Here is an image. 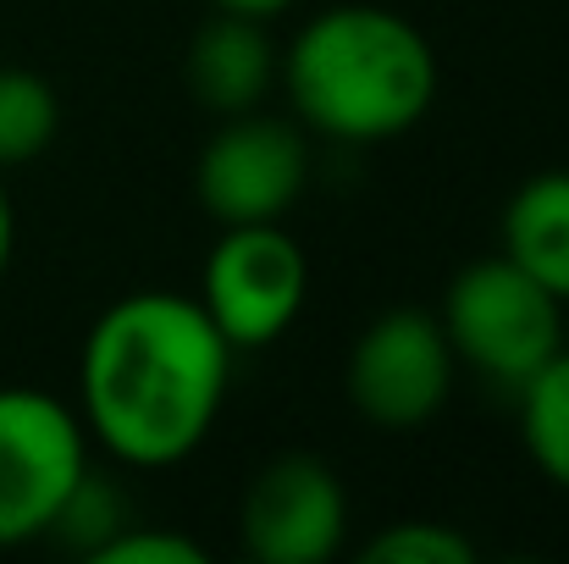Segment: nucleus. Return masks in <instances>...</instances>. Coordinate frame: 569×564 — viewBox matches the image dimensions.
Listing matches in <instances>:
<instances>
[{"mask_svg": "<svg viewBox=\"0 0 569 564\" xmlns=\"http://www.w3.org/2000/svg\"><path fill=\"white\" fill-rule=\"evenodd\" d=\"M232 382V344L189 294L144 288L100 310L78 360L83 432L133 471L189 459Z\"/></svg>", "mask_w": 569, "mask_h": 564, "instance_id": "nucleus-1", "label": "nucleus"}, {"mask_svg": "<svg viewBox=\"0 0 569 564\" xmlns=\"http://www.w3.org/2000/svg\"><path fill=\"white\" fill-rule=\"evenodd\" d=\"M277 72L293 95L299 122L343 145L398 139L437 100L431 39L409 17L366 0L310 17Z\"/></svg>", "mask_w": 569, "mask_h": 564, "instance_id": "nucleus-2", "label": "nucleus"}, {"mask_svg": "<svg viewBox=\"0 0 569 564\" xmlns=\"http://www.w3.org/2000/svg\"><path fill=\"white\" fill-rule=\"evenodd\" d=\"M437 321L453 360L503 393H520L565 349V299L520 271L503 249L453 271Z\"/></svg>", "mask_w": 569, "mask_h": 564, "instance_id": "nucleus-3", "label": "nucleus"}, {"mask_svg": "<svg viewBox=\"0 0 569 564\" xmlns=\"http://www.w3.org/2000/svg\"><path fill=\"white\" fill-rule=\"evenodd\" d=\"M89 471V432L44 387H0V548L50 537L67 493Z\"/></svg>", "mask_w": 569, "mask_h": 564, "instance_id": "nucleus-4", "label": "nucleus"}, {"mask_svg": "<svg viewBox=\"0 0 569 564\" xmlns=\"http://www.w3.org/2000/svg\"><path fill=\"white\" fill-rule=\"evenodd\" d=\"M305 294H310V260L282 221L221 227L216 249L204 255L199 305L216 321V333L232 344V355L277 344L299 321Z\"/></svg>", "mask_w": 569, "mask_h": 564, "instance_id": "nucleus-5", "label": "nucleus"}, {"mask_svg": "<svg viewBox=\"0 0 569 564\" xmlns=\"http://www.w3.org/2000/svg\"><path fill=\"white\" fill-rule=\"evenodd\" d=\"M453 372L459 360L442 321L431 310L398 305L381 310L349 349V404L381 432H409L448 404Z\"/></svg>", "mask_w": 569, "mask_h": 564, "instance_id": "nucleus-6", "label": "nucleus"}, {"mask_svg": "<svg viewBox=\"0 0 569 564\" xmlns=\"http://www.w3.org/2000/svg\"><path fill=\"white\" fill-rule=\"evenodd\" d=\"M305 178H310L305 133L260 111L227 117L193 161V194L221 227L282 221L305 194Z\"/></svg>", "mask_w": 569, "mask_h": 564, "instance_id": "nucleus-7", "label": "nucleus"}, {"mask_svg": "<svg viewBox=\"0 0 569 564\" xmlns=\"http://www.w3.org/2000/svg\"><path fill=\"white\" fill-rule=\"evenodd\" d=\"M349 532V493L316 454H277L238 504L243 554L260 564H327Z\"/></svg>", "mask_w": 569, "mask_h": 564, "instance_id": "nucleus-8", "label": "nucleus"}, {"mask_svg": "<svg viewBox=\"0 0 569 564\" xmlns=\"http://www.w3.org/2000/svg\"><path fill=\"white\" fill-rule=\"evenodd\" d=\"M183 78L193 100L216 117L254 111L277 83V50L266 39V22L238 11H216L210 22H199L183 56Z\"/></svg>", "mask_w": 569, "mask_h": 564, "instance_id": "nucleus-9", "label": "nucleus"}, {"mask_svg": "<svg viewBox=\"0 0 569 564\" xmlns=\"http://www.w3.org/2000/svg\"><path fill=\"white\" fill-rule=\"evenodd\" d=\"M503 255L569 305V167L537 172L509 194Z\"/></svg>", "mask_w": 569, "mask_h": 564, "instance_id": "nucleus-10", "label": "nucleus"}, {"mask_svg": "<svg viewBox=\"0 0 569 564\" xmlns=\"http://www.w3.org/2000/svg\"><path fill=\"white\" fill-rule=\"evenodd\" d=\"M520 432L537 471L569 493V344L520 393Z\"/></svg>", "mask_w": 569, "mask_h": 564, "instance_id": "nucleus-11", "label": "nucleus"}, {"mask_svg": "<svg viewBox=\"0 0 569 564\" xmlns=\"http://www.w3.org/2000/svg\"><path fill=\"white\" fill-rule=\"evenodd\" d=\"M61 128V100L33 67H0V172L28 167L50 150Z\"/></svg>", "mask_w": 569, "mask_h": 564, "instance_id": "nucleus-12", "label": "nucleus"}, {"mask_svg": "<svg viewBox=\"0 0 569 564\" xmlns=\"http://www.w3.org/2000/svg\"><path fill=\"white\" fill-rule=\"evenodd\" d=\"M133 515H128V498H122V487H111L100 471H83L78 476V487L67 493V504H61V515H56V526H50V537L56 543H67V548H78L83 560H94L122 526H128Z\"/></svg>", "mask_w": 569, "mask_h": 564, "instance_id": "nucleus-13", "label": "nucleus"}, {"mask_svg": "<svg viewBox=\"0 0 569 564\" xmlns=\"http://www.w3.org/2000/svg\"><path fill=\"white\" fill-rule=\"evenodd\" d=\"M366 564H476V543L442 521H398L366 543Z\"/></svg>", "mask_w": 569, "mask_h": 564, "instance_id": "nucleus-14", "label": "nucleus"}, {"mask_svg": "<svg viewBox=\"0 0 569 564\" xmlns=\"http://www.w3.org/2000/svg\"><path fill=\"white\" fill-rule=\"evenodd\" d=\"M94 564H204V548H199L193 537L156 532V526L128 521V526L94 554Z\"/></svg>", "mask_w": 569, "mask_h": 564, "instance_id": "nucleus-15", "label": "nucleus"}, {"mask_svg": "<svg viewBox=\"0 0 569 564\" xmlns=\"http://www.w3.org/2000/svg\"><path fill=\"white\" fill-rule=\"evenodd\" d=\"M216 11H238V17H260V22H271L277 11H288L293 0H210Z\"/></svg>", "mask_w": 569, "mask_h": 564, "instance_id": "nucleus-16", "label": "nucleus"}, {"mask_svg": "<svg viewBox=\"0 0 569 564\" xmlns=\"http://www.w3.org/2000/svg\"><path fill=\"white\" fill-rule=\"evenodd\" d=\"M11 244H17V216H11V199H6V184H0V277L11 266Z\"/></svg>", "mask_w": 569, "mask_h": 564, "instance_id": "nucleus-17", "label": "nucleus"}]
</instances>
